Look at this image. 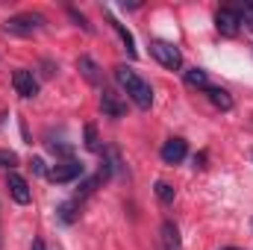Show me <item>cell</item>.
Masks as SVG:
<instances>
[{"mask_svg":"<svg viewBox=\"0 0 253 250\" xmlns=\"http://www.w3.org/2000/svg\"><path fill=\"white\" fill-rule=\"evenodd\" d=\"M239 12H242V24H248V27L253 30V3L245 6V9H239Z\"/></svg>","mask_w":253,"mask_h":250,"instance_id":"cell-20","label":"cell"},{"mask_svg":"<svg viewBox=\"0 0 253 250\" xmlns=\"http://www.w3.org/2000/svg\"><path fill=\"white\" fill-rule=\"evenodd\" d=\"M215 30H218L221 36H227V39L239 36V30H242V12H239V9H230V6L218 9V12H215Z\"/></svg>","mask_w":253,"mask_h":250,"instance_id":"cell-4","label":"cell"},{"mask_svg":"<svg viewBox=\"0 0 253 250\" xmlns=\"http://www.w3.org/2000/svg\"><path fill=\"white\" fill-rule=\"evenodd\" d=\"M150 53L156 56V62L165 65V68H171V71H177V68L183 65V53H180V47L171 44V42L153 39V42H150Z\"/></svg>","mask_w":253,"mask_h":250,"instance_id":"cell-3","label":"cell"},{"mask_svg":"<svg viewBox=\"0 0 253 250\" xmlns=\"http://www.w3.org/2000/svg\"><path fill=\"white\" fill-rule=\"evenodd\" d=\"M221 250H242V248H221Z\"/></svg>","mask_w":253,"mask_h":250,"instance_id":"cell-24","label":"cell"},{"mask_svg":"<svg viewBox=\"0 0 253 250\" xmlns=\"http://www.w3.org/2000/svg\"><path fill=\"white\" fill-rule=\"evenodd\" d=\"M33 168H36V174H44V162L42 159H33Z\"/></svg>","mask_w":253,"mask_h":250,"instance_id":"cell-21","label":"cell"},{"mask_svg":"<svg viewBox=\"0 0 253 250\" xmlns=\"http://www.w3.org/2000/svg\"><path fill=\"white\" fill-rule=\"evenodd\" d=\"M85 174V168H83V162H74V159H68V162H59V165H53V171L47 174L53 183H59V186H65V183H74V180H80Z\"/></svg>","mask_w":253,"mask_h":250,"instance_id":"cell-5","label":"cell"},{"mask_svg":"<svg viewBox=\"0 0 253 250\" xmlns=\"http://www.w3.org/2000/svg\"><path fill=\"white\" fill-rule=\"evenodd\" d=\"M115 80H118V85L126 91V97L138 106V109H150V103H153V88H150V83H144L135 71H129L126 65H118L115 68Z\"/></svg>","mask_w":253,"mask_h":250,"instance_id":"cell-1","label":"cell"},{"mask_svg":"<svg viewBox=\"0 0 253 250\" xmlns=\"http://www.w3.org/2000/svg\"><path fill=\"white\" fill-rule=\"evenodd\" d=\"M44 27V18L42 15H36V12H21V15H12V18H6L3 21V33H9V36H33V33H39Z\"/></svg>","mask_w":253,"mask_h":250,"instance_id":"cell-2","label":"cell"},{"mask_svg":"<svg viewBox=\"0 0 253 250\" xmlns=\"http://www.w3.org/2000/svg\"><path fill=\"white\" fill-rule=\"evenodd\" d=\"M80 206H83V203H77L74 197H71V200H65L62 206L56 209L59 221H62V224H74V221H77V212H80Z\"/></svg>","mask_w":253,"mask_h":250,"instance_id":"cell-14","label":"cell"},{"mask_svg":"<svg viewBox=\"0 0 253 250\" xmlns=\"http://www.w3.org/2000/svg\"><path fill=\"white\" fill-rule=\"evenodd\" d=\"M162 250H183L180 230H177L174 221H165V224H162Z\"/></svg>","mask_w":253,"mask_h":250,"instance_id":"cell-12","label":"cell"},{"mask_svg":"<svg viewBox=\"0 0 253 250\" xmlns=\"http://www.w3.org/2000/svg\"><path fill=\"white\" fill-rule=\"evenodd\" d=\"M186 83H189L191 88H206L209 85V77H206L203 68H189L186 71Z\"/></svg>","mask_w":253,"mask_h":250,"instance_id":"cell-15","label":"cell"},{"mask_svg":"<svg viewBox=\"0 0 253 250\" xmlns=\"http://www.w3.org/2000/svg\"><path fill=\"white\" fill-rule=\"evenodd\" d=\"M174 186L171 183H156V197L162 200V203H174Z\"/></svg>","mask_w":253,"mask_h":250,"instance_id":"cell-16","label":"cell"},{"mask_svg":"<svg viewBox=\"0 0 253 250\" xmlns=\"http://www.w3.org/2000/svg\"><path fill=\"white\" fill-rule=\"evenodd\" d=\"M109 24H112V30L121 36V42H124V50L129 53V59H135V39H132V33L126 30L121 21H115V18H109Z\"/></svg>","mask_w":253,"mask_h":250,"instance_id":"cell-13","label":"cell"},{"mask_svg":"<svg viewBox=\"0 0 253 250\" xmlns=\"http://www.w3.org/2000/svg\"><path fill=\"white\" fill-rule=\"evenodd\" d=\"M85 147L88 150H100V141H97V129L88 124L85 126Z\"/></svg>","mask_w":253,"mask_h":250,"instance_id":"cell-17","label":"cell"},{"mask_svg":"<svg viewBox=\"0 0 253 250\" xmlns=\"http://www.w3.org/2000/svg\"><path fill=\"white\" fill-rule=\"evenodd\" d=\"M18 165V156L12 150H0V168H15Z\"/></svg>","mask_w":253,"mask_h":250,"instance_id":"cell-18","label":"cell"},{"mask_svg":"<svg viewBox=\"0 0 253 250\" xmlns=\"http://www.w3.org/2000/svg\"><path fill=\"white\" fill-rule=\"evenodd\" d=\"M203 91H206V97H209V103H212L215 109H221V112H230V109H233V94H230L227 88H221V85H206Z\"/></svg>","mask_w":253,"mask_h":250,"instance_id":"cell-10","label":"cell"},{"mask_svg":"<svg viewBox=\"0 0 253 250\" xmlns=\"http://www.w3.org/2000/svg\"><path fill=\"white\" fill-rule=\"evenodd\" d=\"M77 68H80V74L91 83V85H100L103 83V74H100V65L94 62L91 56H80L77 59Z\"/></svg>","mask_w":253,"mask_h":250,"instance_id":"cell-11","label":"cell"},{"mask_svg":"<svg viewBox=\"0 0 253 250\" xmlns=\"http://www.w3.org/2000/svg\"><path fill=\"white\" fill-rule=\"evenodd\" d=\"M0 248H3V230H0Z\"/></svg>","mask_w":253,"mask_h":250,"instance_id":"cell-23","label":"cell"},{"mask_svg":"<svg viewBox=\"0 0 253 250\" xmlns=\"http://www.w3.org/2000/svg\"><path fill=\"white\" fill-rule=\"evenodd\" d=\"M68 15H71V18H74V21H77V24H80V27H83V30H85V33H91V24H88V21H85V15H80V12H77V9H68Z\"/></svg>","mask_w":253,"mask_h":250,"instance_id":"cell-19","label":"cell"},{"mask_svg":"<svg viewBox=\"0 0 253 250\" xmlns=\"http://www.w3.org/2000/svg\"><path fill=\"white\" fill-rule=\"evenodd\" d=\"M100 109H103V115H109V118H124L126 115V103L115 94V91H109V88H103V94H100Z\"/></svg>","mask_w":253,"mask_h":250,"instance_id":"cell-9","label":"cell"},{"mask_svg":"<svg viewBox=\"0 0 253 250\" xmlns=\"http://www.w3.org/2000/svg\"><path fill=\"white\" fill-rule=\"evenodd\" d=\"M12 85H15V91H18L21 97H36V94H39V80H36L33 71H27V68H18V71L12 74Z\"/></svg>","mask_w":253,"mask_h":250,"instance_id":"cell-7","label":"cell"},{"mask_svg":"<svg viewBox=\"0 0 253 250\" xmlns=\"http://www.w3.org/2000/svg\"><path fill=\"white\" fill-rule=\"evenodd\" d=\"M6 186H9V194H12V200L15 203H21V206H27L30 200H33V188L30 183L18 174V171H9V177H6Z\"/></svg>","mask_w":253,"mask_h":250,"instance_id":"cell-6","label":"cell"},{"mask_svg":"<svg viewBox=\"0 0 253 250\" xmlns=\"http://www.w3.org/2000/svg\"><path fill=\"white\" fill-rule=\"evenodd\" d=\"M186 153H189L186 138H168V141L162 144V150H159V156H162L165 165H180V162L186 159Z\"/></svg>","mask_w":253,"mask_h":250,"instance_id":"cell-8","label":"cell"},{"mask_svg":"<svg viewBox=\"0 0 253 250\" xmlns=\"http://www.w3.org/2000/svg\"><path fill=\"white\" fill-rule=\"evenodd\" d=\"M30 250H47V245H44L42 239H36V242H33V248H30Z\"/></svg>","mask_w":253,"mask_h":250,"instance_id":"cell-22","label":"cell"}]
</instances>
